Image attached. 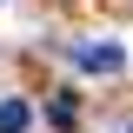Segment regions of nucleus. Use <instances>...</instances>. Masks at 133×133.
I'll use <instances>...</instances> for the list:
<instances>
[{
  "label": "nucleus",
  "mask_w": 133,
  "mask_h": 133,
  "mask_svg": "<svg viewBox=\"0 0 133 133\" xmlns=\"http://www.w3.org/2000/svg\"><path fill=\"white\" fill-rule=\"evenodd\" d=\"M33 127V107L27 100H0V133H27Z\"/></svg>",
  "instance_id": "f03ea898"
},
{
  "label": "nucleus",
  "mask_w": 133,
  "mask_h": 133,
  "mask_svg": "<svg viewBox=\"0 0 133 133\" xmlns=\"http://www.w3.org/2000/svg\"><path fill=\"white\" fill-rule=\"evenodd\" d=\"M47 120H53V127H73V120H80V107H73V93H60V100H53V107H47Z\"/></svg>",
  "instance_id": "7ed1b4c3"
},
{
  "label": "nucleus",
  "mask_w": 133,
  "mask_h": 133,
  "mask_svg": "<svg viewBox=\"0 0 133 133\" xmlns=\"http://www.w3.org/2000/svg\"><path fill=\"white\" fill-rule=\"evenodd\" d=\"M73 66H80V73H120V66H127V47L87 40V47H73Z\"/></svg>",
  "instance_id": "f257e3e1"
}]
</instances>
